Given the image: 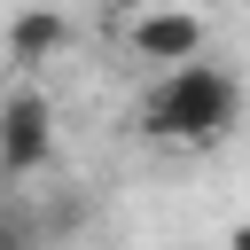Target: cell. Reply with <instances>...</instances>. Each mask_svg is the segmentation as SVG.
<instances>
[{
    "instance_id": "obj_4",
    "label": "cell",
    "mask_w": 250,
    "mask_h": 250,
    "mask_svg": "<svg viewBox=\"0 0 250 250\" xmlns=\"http://www.w3.org/2000/svg\"><path fill=\"white\" fill-rule=\"evenodd\" d=\"M70 47V16H55V8H23V16H8V31H0V55L16 62V70H39V62H55Z\"/></svg>"
},
{
    "instance_id": "obj_5",
    "label": "cell",
    "mask_w": 250,
    "mask_h": 250,
    "mask_svg": "<svg viewBox=\"0 0 250 250\" xmlns=\"http://www.w3.org/2000/svg\"><path fill=\"white\" fill-rule=\"evenodd\" d=\"M0 250H23V227L16 219H0Z\"/></svg>"
},
{
    "instance_id": "obj_6",
    "label": "cell",
    "mask_w": 250,
    "mask_h": 250,
    "mask_svg": "<svg viewBox=\"0 0 250 250\" xmlns=\"http://www.w3.org/2000/svg\"><path fill=\"white\" fill-rule=\"evenodd\" d=\"M234 250H250V227H234Z\"/></svg>"
},
{
    "instance_id": "obj_3",
    "label": "cell",
    "mask_w": 250,
    "mask_h": 250,
    "mask_svg": "<svg viewBox=\"0 0 250 250\" xmlns=\"http://www.w3.org/2000/svg\"><path fill=\"white\" fill-rule=\"evenodd\" d=\"M55 156V109L39 86H0V180H31Z\"/></svg>"
},
{
    "instance_id": "obj_2",
    "label": "cell",
    "mask_w": 250,
    "mask_h": 250,
    "mask_svg": "<svg viewBox=\"0 0 250 250\" xmlns=\"http://www.w3.org/2000/svg\"><path fill=\"white\" fill-rule=\"evenodd\" d=\"M133 62H156V70H180V62H203V16L188 0H141L133 16H117Z\"/></svg>"
},
{
    "instance_id": "obj_1",
    "label": "cell",
    "mask_w": 250,
    "mask_h": 250,
    "mask_svg": "<svg viewBox=\"0 0 250 250\" xmlns=\"http://www.w3.org/2000/svg\"><path fill=\"white\" fill-rule=\"evenodd\" d=\"M234 117H242V86L219 62L156 70V86L141 94V133L164 141V148H211V141L234 133Z\"/></svg>"
}]
</instances>
